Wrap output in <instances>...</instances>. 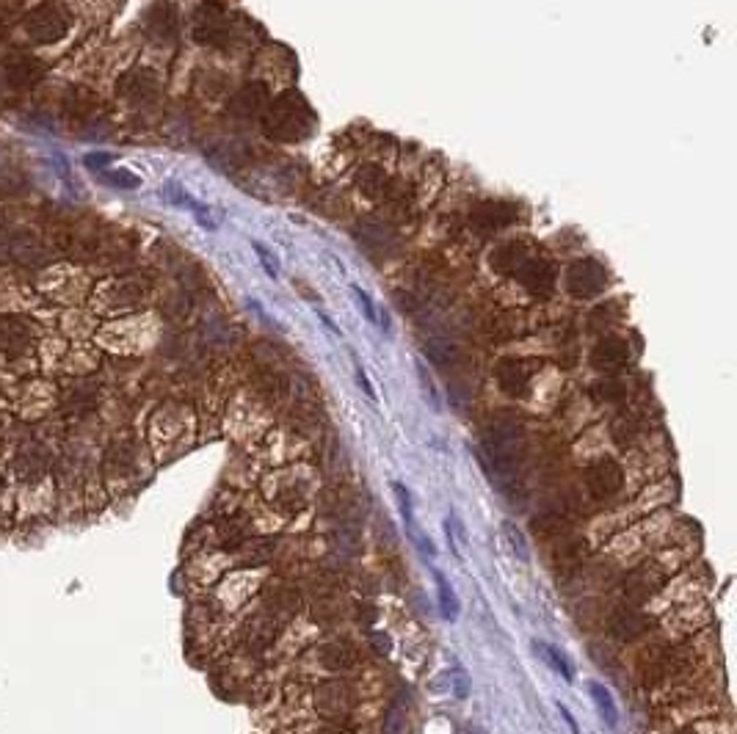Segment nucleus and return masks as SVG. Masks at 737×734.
Instances as JSON below:
<instances>
[{
  "mask_svg": "<svg viewBox=\"0 0 737 734\" xmlns=\"http://www.w3.org/2000/svg\"><path fill=\"white\" fill-rule=\"evenodd\" d=\"M39 345V329L25 318H0V356L28 359Z\"/></svg>",
  "mask_w": 737,
  "mask_h": 734,
  "instance_id": "obj_9",
  "label": "nucleus"
},
{
  "mask_svg": "<svg viewBox=\"0 0 737 734\" xmlns=\"http://www.w3.org/2000/svg\"><path fill=\"white\" fill-rule=\"evenodd\" d=\"M312 734H354V729H348L346 723L340 721H323L321 726H315Z\"/></svg>",
  "mask_w": 737,
  "mask_h": 734,
  "instance_id": "obj_30",
  "label": "nucleus"
},
{
  "mask_svg": "<svg viewBox=\"0 0 737 734\" xmlns=\"http://www.w3.org/2000/svg\"><path fill=\"white\" fill-rule=\"evenodd\" d=\"M351 293H354V299H357V304L362 307V312H365V318H368L370 323H379V315H376V307H373V301H370L368 293L359 290L357 285H351Z\"/></svg>",
  "mask_w": 737,
  "mask_h": 734,
  "instance_id": "obj_28",
  "label": "nucleus"
},
{
  "mask_svg": "<svg viewBox=\"0 0 737 734\" xmlns=\"http://www.w3.org/2000/svg\"><path fill=\"white\" fill-rule=\"evenodd\" d=\"M663 585H666V572L657 563H641L624 577L622 594L630 602V608H641V605H646L649 599L655 597Z\"/></svg>",
  "mask_w": 737,
  "mask_h": 734,
  "instance_id": "obj_10",
  "label": "nucleus"
},
{
  "mask_svg": "<svg viewBox=\"0 0 737 734\" xmlns=\"http://www.w3.org/2000/svg\"><path fill=\"white\" fill-rule=\"evenodd\" d=\"M530 373H533V365L522 362V359H508L500 365L497 376H500V387L508 392V395H519V392L528 387Z\"/></svg>",
  "mask_w": 737,
  "mask_h": 734,
  "instance_id": "obj_18",
  "label": "nucleus"
},
{
  "mask_svg": "<svg viewBox=\"0 0 737 734\" xmlns=\"http://www.w3.org/2000/svg\"><path fill=\"white\" fill-rule=\"evenodd\" d=\"M188 436H191V420H188V412L180 409V406L161 409V412L152 417V450H158V453H177V450H183V445H188Z\"/></svg>",
  "mask_w": 737,
  "mask_h": 734,
  "instance_id": "obj_4",
  "label": "nucleus"
},
{
  "mask_svg": "<svg viewBox=\"0 0 737 734\" xmlns=\"http://www.w3.org/2000/svg\"><path fill=\"white\" fill-rule=\"evenodd\" d=\"M310 489L312 478L304 472V467H290V470L277 472V475H268V481H265L268 500L285 514L301 511L304 505L310 503Z\"/></svg>",
  "mask_w": 737,
  "mask_h": 734,
  "instance_id": "obj_2",
  "label": "nucleus"
},
{
  "mask_svg": "<svg viewBox=\"0 0 737 734\" xmlns=\"http://www.w3.org/2000/svg\"><path fill=\"white\" fill-rule=\"evenodd\" d=\"M586 555H588L586 539H575V536L564 533V536H558V539L553 541V558L564 572L577 569L580 563L586 561Z\"/></svg>",
  "mask_w": 737,
  "mask_h": 734,
  "instance_id": "obj_17",
  "label": "nucleus"
},
{
  "mask_svg": "<svg viewBox=\"0 0 737 734\" xmlns=\"http://www.w3.org/2000/svg\"><path fill=\"white\" fill-rule=\"evenodd\" d=\"M83 163H86L89 169H100V166H105V163H111V155H86Z\"/></svg>",
  "mask_w": 737,
  "mask_h": 734,
  "instance_id": "obj_34",
  "label": "nucleus"
},
{
  "mask_svg": "<svg viewBox=\"0 0 737 734\" xmlns=\"http://www.w3.org/2000/svg\"><path fill=\"white\" fill-rule=\"evenodd\" d=\"M484 450L489 456V464L503 475H511L522 467L525 461V436L519 420H497L489 425L484 434Z\"/></svg>",
  "mask_w": 737,
  "mask_h": 734,
  "instance_id": "obj_1",
  "label": "nucleus"
},
{
  "mask_svg": "<svg viewBox=\"0 0 737 734\" xmlns=\"http://www.w3.org/2000/svg\"><path fill=\"white\" fill-rule=\"evenodd\" d=\"M373 643H376V652L379 654H390V638H387V635L373 632Z\"/></svg>",
  "mask_w": 737,
  "mask_h": 734,
  "instance_id": "obj_35",
  "label": "nucleus"
},
{
  "mask_svg": "<svg viewBox=\"0 0 737 734\" xmlns=\"http://www.w3.org/2000/svg\"><path fill=\"white\" fill-rule=\"evenodd\" d=\"M624 489V470L619 461L599 459L586 470V492L591 500L605 503Z\"/></svg>",
  "mask_w": 737,
  "mask_h": 734,
  "instance_id": "obj_12",
  "label": "nucleus"
},
{
  "mask_svg": "<svg viewBox=\"0 0 737 734\" xmlns=\"http://www.w3.org/2000/svg\"><path fill=\"white\" fill-rule=\"evenodd\" d=\"M58 503V486L53 475H42L34 481L17 483L14 489V517L17 519H39L47 517Z\"/></svg>",
  "mask_w": 737,
  "mask_h": 734,
  "instance_id": "obj_3",
  "label": "nucleus"
},
{
  "mask_svg": "<svg viewBox=\"0 0 737 734\" xmlns=\"http://www.w3.org/2000/svg\"><path fill=\"white\" fill-rule=\"evenodd\" d=\"M392 492L398 497V508H401V517H404L406 525H412L415 517H412V497H409V489H406L404 483H392Z\"/></svg>",
  "mask_w": 737,
  "mask_h": 734,
  "instance_id": "obj_27",
  "label": "nucleus"
},
{
  "mask_svg": "<svg viewBox=\"0 0 737 734\" xmlns=\"http://www.w3.org/2000/svg\"><path fill=\"white\" fill-rule=\"evenodd\" d=\"M252 249H254V252H257V257H260V263H263L265 274H268V276H277V265L271 263V257H268V252H265L263 246H260V243H252Z\"/></svg>",
  "mask_w": 737,
  "mask_h": 734,
  "instance_id": "obj_31",
  "label": "nucleus"
},
{
  "mask_svg": "<svg viewBox=\"0 0 737 734\" xmlns=\"http://www.w3.org/2000/svg\"><path fill=\"white\" fill-rule=\"evenodd\" d=\"M530 528H533V533H536L539 539L555 541L558 536L569 533V522H566L561 514H542V517H536L530 522Z\"/></svg>",
  "mask_w": 737,
  "mask_h": 734,
  "instance_id": "obj_19",
  "label": "nucleus"
},
{
  "mask_svg": "<svg viewBox=\"0 0 737 734\" xmlns=\"http://www.w3.org/2000/svg\"><path fill=\"white\" fill-rule=\"evenodd\" d=\"M105 174V180L119 188H139V177H133L130 172H100Z\"/></svg>",
  "mask_w": 737,
  "mask_h": 734,
  "instance_id": "obj_29",
  "label": "nucleus"
},
{
  "mask_svg": "<svg viewBox=\"0 0 737 734\" xmlns=\"http://www.w3.org/2000/svg\"><path fill=\"white\" fill-rule=\"evenodd\" d=\"M588 688H591V696H594V701H597V707H599V712H602V718L611 723V726H616L619 715H616V704H613L608 688H605L602 682H591Z\"/></svg>",
  "mask_w": 737,
  "mask_h": 734,
  "instance_id": "obj_22",
  "label": "nucleus"
},
{
  "mask_svg": "<svg viewBox=\"0 0 737 734\" xmlns=\"http://www.w3.org/2000/svg\"><path fill=\"white\" fill-rule=\"evenodd\" d=\"M260 608H265L268 613H274L279 621H285L290 619L296 610H299L301 605V597H299V591L293 588V585L288 583H271V585H265V591H263V597H260Z\"/></svg>",
  "mask_w": 737,
  "mask_h": 734,
  "instance_id": "obj_14",
  "label": "nucleus"
},
{
  "mask_svg": "<svg viewBox=\"0 0 737 734\" xmlns=\"http://www.w3.org/2000/svg\"><path fill=\"white\" fill-rule=\"evenodd\" d=\"M417 373H420V381H423V390H426L428 395H431V403H434V406H437V409H439V395H437V390H434V384H431V379H428V376H426V367L417 365Z\"/></svg>",
  "mask_w": 737,
  "mask_h": 734,
  "instance_id": "obj_33",
  "label": "nucleus"
},
{
  "mask_svg": "<svg viewBox=\"0 0 737 734\" xmlns=\"http://www.w3.org/2000/svg\"><path fill=\"white\" fill-rule=\"evenodd\" d=\"M381 732L384 734H409V715L401 707H390L384 712V721H381Z\"/></svg>",
  "mask_w": 737,
  "mask_h": 734,
  "instance_id": "obj_23",
  "label": "nucleus"
},
{
  "mask_svg": "<svg viewBox=\"0 0 737 734\" xmlns=\"http://www.w3.org/2000/svg\"><path fill=\"white\" fill-rule=\"evenodd\" d=\"M282 627H285V621H279L274 613L260 608L252 619L246 621V641L257 646V649H265V646H271V643L277 641Z\"/></svg>",
  "mask_w": 737,
  "mask_h": 734,
  "instance_id": "obj_16",
  "label": "nucleus"
},
{
  "mask_svg": "<svg viewBox=\"0 0 737 734\" xmlns=\"http://www.w3.org/2000/svg\"><path fill=\"white\" fill-rule=\"evenodd\" d=\"M9 492H12V486H9V472L0 467V500H3Z\"/></svg>",
  "mask_w": 737,
  "mask_h": 734,
  "instance_id": "obj_36",
  "label": "nucleus"
},
{
  "mask_svg": "<svg viewBox=\"0 0 737 734\" xmlns=\"http://www.w3.org/2000/svg\"><path fill=\"white\" fill-rule=\"evenodd\" d=\"M682 734H702V732H699V729H685Z\"/></svg>",
  "mask_w": 737,
  "mask_h": 734,
  "instance_id": "obj_38",
  "label": "nucleus"
},
{
  "mask_svg": "<svg viewBox=\"0 0 737 734\" xmlns=\"http://www.w3.org/2000/svg\"><path fill=\"white\" fill-rule=\"evenodd\" d=\"M652 630V619L644 616L638 608H619L611 616V632L619 638V641H638L644 638L646 632Z\"/></svg>",
  "mask_w": 737,
  "mask_h": 734,
  "instance_id": "obj_15",
  "label": "nucleus"
},
{
  "mask_svg": "<svg viewBox=\"0 0 737 734\" xmlns=\"http://www.w3.org/2000/svg\"><path fill=\"white\" fill-rule=\"evenodd\" d=\"M67 25H70V17L64 12H58V6L47 3V6H39L31 17H28V34L34 36L36 42H56L58 36L67 34Z\"/></svg>",
  "mask_w": 737,
  "mask_h": 734,
  "instance_id": "obj_13",
  "label": "nucleus"
},
{
  "mask_svg": "<svg viewBox=\"0 0 737 734\" xmlns=\"http://www.w3.org/2000/svg\"><path fill=\"white\" fill-rule=\"evenodd\" d=\"M139 450L133 442H119L105 453L103 461V481L108 492H127L133 483L139 481Z\"/></svg>",
  "mask_w": 737,
  "mask_h": 734,
  "instance_id": "obj_5",
  "label": "nucleus"
},
{
  "mask_svg": "<svg viewBox=\"0 0 737 734\" xmlns=\"http://www.w3.org/2000/svg\"><path fill=\"white\" fill-rule=\"evenodd\" d=\"M141 304H144V287L133 279L105 282L94 293V312L100 315H125V312L139 310Z\"/></svg>",
  "mask_w": 737,
  "mask_h": 734,
  "instance_id": "obj_7",
  "label": "nucleus"
},
{
  "mask_svg": "<svg viewBox=\"0 0 737 734\" xmlns=\"http://www.w3.org/2000/svg\"><path fill=\"white\" fill-rule=\"evenodd\" d=\"M558 712H561V718H564V721L569 723V729H572V734H580V729H577L575 718H572V715H569V710H566V707H561V704H558Z\"/></svg>",
  "mask_w": 737,
  "mask_h": 734,
  "instance_id": "obj_37",
  "label": "nucleus"
},
{
  "mask_svg": "<svg viewBox=\"0 0 737 734\" xmlns=\"http://www.w3.org/2000/svg\"><path fill=\"white\" fill-rule=\"evenodd\" d=\"M58 403V387L45 379H28L14 395L12 412L23 420H42Z\"/></svg>",
  "mask_w": 737,
  "mask_h": 734,
  "instance_id": "obj_8",
  "label": "nucleus"
},
{
  "mask_svg": "<svg viewBox=\"0 0 737 734\" xmlns=\"http://www.w3.org/2000/svg\"><path fill=\"white\" fill-rule=\"evenodd\" d=\"M597 365H605V367H616L624 362V345L622 343H602L599 345L597 354Z\"/></svg>",
  "mask_w": 737,
  "mask_h": 734,
  "instance_id": "obj_24",
  "label": "nucleus"
},
{
  "mask_svg": "<svg viewBox=\"0 0 737 734\" xmlns=\"http://www.w3.org/2000/svg\"><path fill=\"white\" fill-rule=\"evenodd\" d=\"M503 530H506L508 544H511V550L517 552L519 561H522V563L530 561V558H528V555H530V552H528V541H525V536L519 533L517 525H514V522H506V525H503Z\"/></svg>",
  "mask_w": 737,
  "mask_h": 734,
  "instance_id": "obj_26",
  "label": "nucleus"
},
{
  "mask_svg": "<svg viewBox=\"0 0 737 734\" xmlns=\"http://www.w3.org/2000/svg\"><path fill=\"white\" fill-rule=\"evenodd\" d=\"M301 666H318L326 674H348L359 666V654L348 643H321L301 657Z\"/></svg>",
  "mask_w": 737,
  "mask_h": 734,
  "instance_id": "obj_11",
  "label": "nucleus"
},
{
  "mask_svg": "<svg viewBox=\"0 0 737 734\" xmlns=\"http://www.w3.org/2000/svg\"><path fill=\"white\" fill-rule=\"evenodd\" d=\"M64 334L70 337V340H89V334H94V318L92 312L86 315L83 312V318H78V312L72 310L64 315Z\"/></svg>",
  "mask_w": 737,
  "mask_h": 734,
  "instance_id": "obj_20",
  "label": "nucleus"
},
{
  "mask_svg": "<svg viewBox=\"0 0 737 734\" xmlns=\"http://www.w3.org/2000/svg\"><path fill=\"white\" fill-rule=\"evenodd\" d=\"M539 646H542V652L547 654V660L553 663L555 671H558V674H561L566 682H572V679H575V674H572V666H569V660H566L564 654L558 652L555 646H550V643H539Z\"/></svg>",
  "mask_w": 737,
  "mask_h": 734,
  "instance_id": "obj_25",
  "label": "nucleus"
},
{
  "mask_svg": "<svg viewBox=\"0 0 737 734\" xmlns=\"http://www.w3.org/2000/svg\"><path fill=\"white\" fill-rule=\"evenodd\" d=\"M312 704L315 712L321 715L323 721H340L346 723V718L357 707V693L351 685L340 682V679H326L318 688L312 690Z\"/></svg>",
  "mask_w": 737,
  "mask_h": 734,
  "instance_id": "obj_6",
  "label": "nucleus"
},
{
  "mask_svg": "<svg viewBox=\"0 0 737 734\" xmlns=\"http://www.w3.org/2000/svg\"><path fill=\"white\" fill-rule=\"evenodd\" d=\"M434 580H437V591H439V608H442V616L448 621H453L459 616V602H456V594L450 591L445 574L434 572Z\"/></svg>",
  "mask_w": 737,
  "mask_h": 734,
  "instance_id": "obj_21",
  "label": "nucleus"
},
{
  "mask_svg": "<svg viewBox=\"0 0 737 734\" xmlns=\"http://www.w3.org/2000/svg\"><path fill=\"white\" fill-rule=\"evenodd\" d=\"M354 373H357V384L365 390V395H368L370 401H376V392H373V387H370V381L368 376H365V370L359 367V362H354Z\"/></svg>",
  "mask_w": 737,
  "mask_h": 734,
  "instance_id": "obj_32",
  "label": "nucleus"
}]
</instances>
